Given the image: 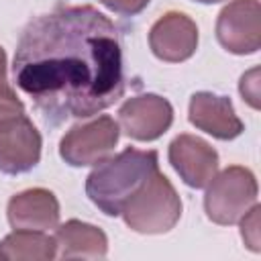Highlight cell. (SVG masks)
Here are the masks:
<instances>
[{
	"mask_svg": "<svg viewBox=\"0 0 261 261\" xmlns=\"http://www.w3.org/2000/svg\"><path fill=\"white\" fill-rule=\"evenodd\" d=\"M12 75L45 122L90 118L124 94L120 33L94 6H59L27 24Z\"/></svg>",
	"mask_w": 261,
	"mask_h": 261,
	"instance_id": "cell-1",
	"label": "cell"
},
{
	"mask_svg": "<svg viewBox=\"0 0 261 261\" xmlns=\"http://www.w3.org/2000/svg\"><path fill=\"white\" fill-rule=\"evenodd\" d=\"M159 169L157 151L126 147L106 157L86 177V194L106 216H118L124 202Z\"/></svg>",
	"mask_w": 261,
	"mask_h": 261,
	"instance_id": "cell-2",
	"label": "cell"
},
{
	"mask_svg": "<svg viewBox=\"0 0 261 261\" xmlns=\"http://www.w3.org/2000/svg\"><path fill=\"white\" fill-rule=\"evenodd\" d=\"M124 224L143 234L171 230L181 216V200L173 184L157 169L122 206Z\"/></svg>",
	"mask_w": 261,
	"mask_h": 261,
	"instance_id": "cell-3",
	"label": "cell"
},
{
	"mask_svg": "<svg viewBox=\"0 0 261 261\" xmlns=\"http://www.w3.org/2000/svg\"><path fill=\"white\" fill-rule=\"evenodd\" d=\"M206 216L222 226L239 222L253 204H257V179L251 169L230 165L216 173L206 186Z\"/></svg>",
	"mask_w": 261,
	"mask_h": 261,
	"instance_id": "cell-4",
	"label": "cell"
},
{
	"mask_svg": "<svg viewBox=\"0 0 261 261\" xmlns=\"http://www.w3.org/2000/svg\"><path fill=\"white\" fill-rule=\"evenodd\" d=\"M118 137V122L104 114L86 124L71 126L59 143V155L71 167L96 165L114 151Z\"/></svg>",
	"mask_w": 261,
	"mask_h": 261,
	"instance_id": "cell-5",
	"label": "cell"
},
{
	"mask_svg": "<svg viewBox=\"0 0 261 261\" xmlns=\"http://www.w3.org/2000/svg\"><path fill=\"white\" fill-rule=\"evenodd\" d=\"M218 43L234 55H251L261 47V6L257 0L228 2L216 20Z\"/></svg>",
	"mask_w": 261,
	"mask_h": 261,
	"instance_id": "cell-6",
	"label": "cell"
},
{
	"mask_svg": "<svg viewBox=\"0 0 261 261\" xmlns=\"http://www.w3.org/2000/svg\"><path fill=\"white\" fill-rule=\"evenodd\" d=\"M43 139L27 114L0 122V171L18 175L31 171L41 159Z\"/></svg>",
	"mask_w": 261,
	"mask_h": 261,
	"instance_id": "cell-7",
	"label": "cell"
},
{
	"mask_svg": "<svg viewBox=\"0 0 261 261\" xmlns=\"http://www.w3.org/2000/svg\"><path fill=\"white\" fill-rule=\"evenodd\" d=\"M118 120L126 137L135 141H155L169 130L173 122V108L157 94H141L128 98L120 106Z\"/></svg>",
	"mask_w": 261,
	"mask_h": 261,
	"instance_id": "cell-8",
	"label": "cell"
},
{
	"mask_svg": "<svg viewBox=\"0 0 261 261\" xmlns=\"http://www.w3.org/2000/svg\"><path fill=\"white\" fill-rule=\"evenodd\" d=\"M169 163L190 188H206L218 171V153L196 135H177L169 143Z\"/></svg>",
	"mask_w": 261,
	"mask_h": 261,
	"instance_id": "cell-9",
	"label": "cell"
},
{
	"mask_svg": "<svg viewBox=\"0 0 261 261\" xmlns=\"http://www.w3.org/2000/svg\"><path fill=\"white\" fill-rule=\"evenodd\" d=\"M149 47L161 61H186L198 49V27L184 12H165L149 31Z\"/></svg>",
	"mask_w": 261,
	"mask_h": 261,
	"instance_id": "cell-10",
	"label": "cell"
},
{
	"mask_svg": "<svg viewBox=\"0 0 261 261\" xmlns=\"http://www.w3.org/2000/svg\"><path fill=\"white\" fill-rule=\"evenodd\" d=\"M190 122L220 141L237 139L243 133V120L237 116L230 98L212 92H196L190 98Z\"/></svg>",
	"mask_w": 261,
	"mask_h": 261,
	"instance_id": "cell-11",
	"label": "cell"
},
{
	"mask_svg": "<svg viewBox=\"0 0 261 261\" xmlns=\"http://www.w3.org/2000/svg\"><path fill=\"white\" fill-rule=\"evenodd\" d=\"M8 222L16 230H49L59 224V202L45 188H31L10 198Z\"/></svg>",
	"mask_w": 261,
	"mask_h": 261,
	"instance_id": "cell-12",
	"label": "cell"
},
{
	"mask_svg": "<svg viewBox=\"0 0 261 261\" xmlns=\"http://www.w3.org/2000/svg\"><path fill=\"white\" fill-rule=\"evenodd\" d=\"M53 239L61 259H104L108 253L106 232L82 220H67L57 226Z\"/></svg>",
	"mask_w": 261,
	"mask_h": 261,
	"instance_id": "cell-13",
	"label": "cell"
},
{
	"mask_svg": "<svg viewBox=\"0 0 261 261\" xmlns=\"http://www.w3.org/2000/svg\"><path fill=\"white\" fill-rule=\"evenodd\" d=\"M2 259L16 261H49L57 257L55 239L45 234V230H20L6 234L0 243Z\"/></svg>",
	"mask_w": 261,
	"mask_h": 261,
	"instance_id": "cell-14",
	"label": "cell"
},
{
	"mask_svg": "<svg viewBox=\"0 0 261 261\" xmlns=\"http://www.w3.org/2000/svg\"><path fill=\"white\" fill-rule=\"evenodd\" d=\"M259 204H253L249 208V212L241 218V237L245 241V245L251 249V251H259Z\"/></svg>",
	"mask_w": 261,
	"mask_h": 261,
	"instance_id": "cell-15",
	"label": "cell"
},
{
	"mask_svg": "<svg viewBox=\"0 0 261 261\" xmlns=\"http://www.w3.org/2000/svg\"><path fill=\"white\" fill-rule=\"evenodd\" d=\"M24 114V104L8 84H0V122Z\"/></svg>",
	"mask_w": 261,
	"mask_h": 261,
	"instance_id": "cell-16",
	"label": "cell"
},
{
	"mask_svg": "<svg viewBox=\"0 0 261 261\" xmlns=\"http://www.w3.org/2000/svg\"><path fill=\"white\" fill-rule=\"evenodd\" d=\"M239 90H241L243 100L249 102V106L259 108V69L257 67H253L251 71H247L241 77Z\"/></svg>",
	"mask_w": 261,
	"mask_h": 261,
	"instance_id": "cell-17",
	"label": "cell"
},
{
	"mask_svg": "<svg viewBox=\"0 0 261 261\" xmlns=\"http://www.w3.org/2000/svg\"><path fill=\"white\" fill-rule=\"evenodd\" d=\"M100 2L120 16H135L141 10H145V6L149 4V0H100Z\"/></svg>",
	"mask_w": 261,
	"mask_h": 261,
	"instance_id": "cell-18",
	"label": "cell"
},
{
	"mask_svg": "<svg viewBox=\"0 0 261 261\" xmlns=\"http://www.w3.org/2000/svg\"><path fill=\"white\" fill-rule=\"evenodd\" d=\"M0 84H6V53L0 47Z\"/></svg>",
	"mask_w": 261,
	"mask_h": 261,
	"instance_id": "cell-19",
	"label": "cell"
},
{
	"mask_svg": "<svg viewBox=\"0 0 261 261\" xmlns=\"http://www.w3.org/2000/svg\"><path fill=\"white\" fill-rule=\"evenodd\" d=\"M194 2H200V4H216V2H222V0H194Z\"/></svg>",
	"mask_w": 261,
	"mask_h": 261,
	"instance_id": "cell-20",
	"label": "cell"
},
{
	"mask_svg": "<svg viewBox=\"0 0 261 261\" xmlns=\"http://www.w3.org/2000/svg\"><path fill=\"white\" fill-rule=\"evenodd\" d=\"M0 259H2V255H0Z\"/></svg>",
	"mask_w": 261,
	"mask_h": 261,
	"instance_id": "cell-21",
	"label": "cell"
}]
</instances>
